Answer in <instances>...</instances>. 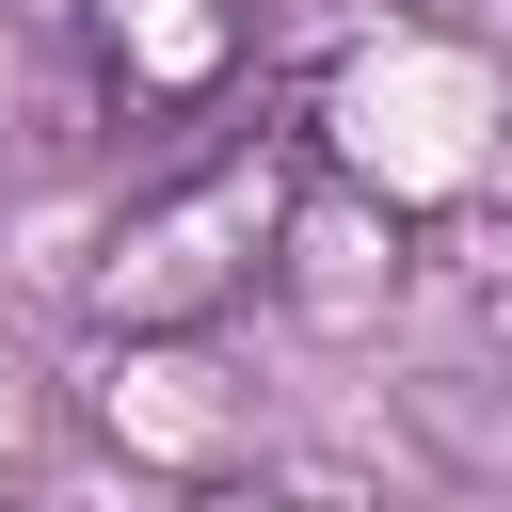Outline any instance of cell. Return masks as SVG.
<instances>
[{"label": "cell", "instance_id": "1", "mask_svg": "<svg viewBox=\"0 0 512 512\" xmlns=\"http://www.w3.org/2000/svg\"><path fill=\"white\" fill-rule=\"evenodd\" d=\"M0 16L96 144H176V160L224 144L256 64H272L256 0H0Z\"/></svg>", "mask_w": 512, "mask_h": 512}, {"label": "cell", "instance_id": "2", "mask_svg": "<svg viewBox=\"0 0 512 512\" xmlns=\"http://www.w3.org/2000/svg\"><path fill=\"white\" fill-rule=\"evenodd\" d=\"M288 208H304V144H288V128H224V144L160 160V192L112 224L96 320H112V336H192V320H224L240 288H272Z\"/></svg>", "mask_w": 512, "mask_h": 512}]
</instances>
